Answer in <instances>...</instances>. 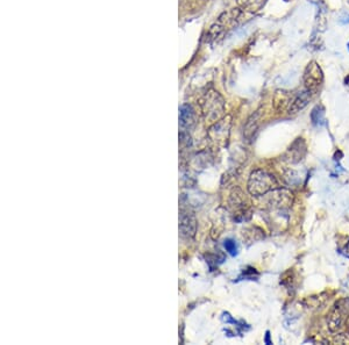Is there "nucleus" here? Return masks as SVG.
I'll use <instances>...</instances> for the list:
<instances>
[{"mask_svg": "<svg viewBox=\"0 0 349 345\" xmlns=\"http://www.w3.org/2000/svg\"><path fill=\"white\" fill-rule=\"evenodd\" d=\"M242 14L243 10H241L240 7L231 8V10L225 11L223 13L220 14L217 21L212 24L209 32H207V41L214 42V41L222 39L223 35L238 26Z\"/></svg>", "mask_w": 349, "mask_h": 345, "instance_id": "obj_1", "label": "nucleus"}, {"mask_svg": "<svg viewBox=\"0 0 349 345\" xmlns=\"http://www.w3.org/2000/svg\"><path fill=\"white\" fill-rule=\"evenodd\" d=\"M202 114L206 121L215 123L221 119L225 112V100L218 91L207 90L201 100Z\"/></svg>", "mask_w": 349, "mask_h": 345, "instance_id": "obj_2", "label": "nucleus"}, {"mask_svg": "<svg viewBox=\"0 0 349 345\" xmlns=\"http://www.w3.org/2000/svg\"><path fill=\"white\" fill-rule=\"evenodd\" d=\"M280 189L275 176L262 169L253 171L248 180V192L254 197H262L270 191Z\"/></svg>", "mask_w": 349, "mask_h": 345, "instance_id": "obj_3", "label": "nucleus"}, {"mask_svg": "<svg viewBox=\"0 0 349 345\" xmlns=\"http://www.w3.org/2000/svg\"><path fill=\"white\" fill-rule=\"evenodd\" d=\"M303 81H304L305 89L310 91L311 93L315 94L321 89L323 84V72L318 62L312 61L307 64L304 76H303Z\"/></svg>", "mask_w": 349, "mask_h": 345, "instance_id": "obj_4", "label": "nucleus"}, {"mask_svg": "<svg viewBox=\"0 0 349 345\" xmlns=\"http://www.w3.org/2000/svg\"><path fill=\"white\" fill-rule=\"evenodd\" d=\"M340 305H341L340 302L336 303L327 317L328 329L334 334L342 329L344 323V308Z\"/></svg>", "mask_w": 349, "mask_h": 345, "instance_id": "obj_5", "label": "nucleus"}, {"mask_svg": "<svg viewBox=\"0 0 349 345\" xmlns=\"http://www.w3.org/2000/svg\"><path fill=\"white\" fill-rule=\"evenodd\" d=\"M180 229L183 236L186 237H193L197 230V221L192 213L188 210L181 211V220H180Z\"/></svg>", "mask_w": 349, "mask_h": 345, "instance_id": "obj_6", "label": "nucleus"}, {"mask_svg": "<svg viewBox=\"0 0 349 345\" xmlns=\"http://www.w3.org/2000/svg\"><path fill=\"white\" fill-rule=\"evenodd\" d=\"M312 95L313 93H311L310 91H307L306 89L301 91V92H298L293 97L292 102H291V105L289 107V114H297L301 111L304 110V108L309 105L311 99H312Z\"/></svg>", "mask_w": 349, "mask_h": 345, "instance_id": "obj_7", "label": "nucleus"}, {"mask_svg": "<svg viewBox=\"0 0 349 345\" xmlns=\"http://www.w3.org/2000/svg\"><path fill=\"white\" fill-rule=\"evenodd\" d=\"M230 128H231V118L220 119L219 121L213 123V126L210 128V136L215 141H220V139L225 140L230 134Z\"/></svg>", "mask_w": 349, "mask_h": 345, "instance_id": "obj_8", "label": "nucleus"}, {"mask_svg": "<svg viewBox=\"0 0 349 345\" xmlns=\"http://www.w3.org/2000/svg\"><path fill=\"white\" fill-rule=\"evenodd\" d=\"M292 94L289 91L285 90H277L273 95V108L278 113H283L284 111H288L292 102Z\"/></svg>", "mask_w": 349, "mask_h": 345, "instance_id": "obj_9", "label": "nucleus"}, {"mask_svg": "<svg viewBox=\"0 0 349 345\" xmlns=\"http://www.w3.org/2000/svg\"><path fill=\"white\" fill-rule=\"evenodd\" d=\"M261 116L262 113L261 111H256L254 114H252L249 116V119L247 120L246 124H244V128H243V135L246 139L251 140L253 136L257 130V128L260 126V121H261Z\"/></svg>", "mask_w": 349, "mask_h": 345, "instance_id": "obj_10", "label": "nucleus"}, {"mask_svg": "<svg viewBox=\"0 0 349 345\" xmlns=\"http://www.w3.org/2000/svg\"><path fill=\"white\" fill-rule=\"evenodd\" d=\"M196 122V114L190 105H183L180 112V124L182 128H191Z\"/></svg>", "mask_w": 349, "mask_h": 345, "instance_id": "obj_11", "label": "nucleus"}, {"mask_svg": "<svg viewBox=\"0 0 349 345\" xmlns=\"http://www.w3.org/2000/svg\"><path fill=\"white\" fill-rule=\"evenodd\" d=\"M298 147L296 148V143H293L291 145L290 149H289V160L290 162H292V163H298L299 161L302 160V157L305 155V144L301 147V144L304 142L303 139H298Z\"/></svg>", "mask_w": 349, "mask_h": 345, "instance_id": "obj_12", "label": "nucleus"}, {"mask_svg": "<svg viewBox=\"0 0 349 345\" xmlns=\"http://www.w3.org/2000/svg\"><path fill=\"white\" fill-rule=\"evenodd\" d=\"M238 4L241 10L256 12L263 6L264 0H238Z\"/></svg>", "mask_w": 349, "mask_h": 345, "instance_id": "obj_13", "label": "nucleus"}, {"mask_svg": "<svg viewBox=\"0 0 349 345\" xmlns=\"http://www.w3.org/2000/svg\"><path fill=\"white\" fill-rule=\"evenodd\" d=\"M323 108L321 106H317L313 108L312 113H311V119H312V122L315 124V126H320L323 121H325V119H323Z\"/></svg>", "mask_w": 349, "mask_h": 345, "instance_id": "obj_14", "label": "nucleus"}, {"mask_svg": "<svg viewBox=\"0 0 349 345\" xmlns=\"http://www.w3.org/2000/svg\"><path fill=\"white\" fill-rule=\"evenodd\" d=\"M223 247H225L226 251L230 253L231 256L234 257L238 255V245H236L235 241H233L231 238L225 240V242H223Z\"/></svg>", "mask_w": 349, "mask_h": 345, "instance_id": "obj_15", "label": "nucleus"}, {"mask_svg": "<svg viewBox=\"0 0 349 345\" xmlns=\"http://www.w3.org/2000/svg\"><path fill=\"white\" fill-rule=\"evenodd\" d=\"M264 342H265V344H271V340H270V331H267V332H265V340H264Z\"/></svg>", "mask_w": 349, "mask_h": 345, "instance_id": "obj_16", "label": "nucleus"}]
</instances>
